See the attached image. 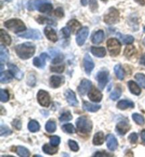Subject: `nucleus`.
<instances>
[{
    "label": "nucleus",
    "instance_id": "1",
    "mask_svg": "<svg viewBox=\"0 0 145 157\" xmlns=\"http://www.w3.org/2000/svg\"><path fill=\"white\" fill-rule=\"evenodd\" d=\"M15 50L17 55L21 59H28L33 57L36 51V48L31 43H25L18 45Z\"/></svg>",
    "mask_w": 145,
    "mask_h": 157
},
{
    "label": "nucleus",
    "instance_id": "2",
    "mask_svg": "<svg viewBox=\"0 0 145 157\" xmlns=\"http://www.w3.org/2000/svg\"><path fill=\"white\" fill-rule=\"evenodd\" d=\"M30 9H37L42 13H49L52 11V5L48 0H34L29 3Z\"/></svg>",
    "mask_w": 145,
    "mask_h": 157
},
{
    "label": "nucleus",
    "instance_id": "3",
    "mask_svg": "<svg viewBox=\"0 0 145 157\" xmlns=\"http://www.w3.org/2000/svg\"><path fill=\"white\" fill-rule=\"evenodd\" d=\"M4 26L6 29L13 31V33H19L26 31V27L24 24V22L20 19L17 18H13V19L9 20L4 23Z\"/></svg>",
    "mask_w": 145,
    "mask_h": 157
},
{
    "label": "nucleus",
    "instance_id": "4",
    "mask_svg": "<svg viewBox=\"0 0 145 157\" xmlns=\"http://www.w3.org/2000/svg\"><path fill=\"white\" fill-rule=\"evenodd\" d=\"M77 130L82 133H89L92 130V122L85 116L79 117L76 122Z\"/></svg>",
    "mask_w": 145,
    "mask_h": 157
},
{
    "label": "nucleus",
    "instance_id": "5",
    "mask_svg": "<svg viewBox=\"0 0 145 157\" xmlns=\"http://www.w3.org/2000/svg\"><path fill=\"white\" fill-rule=\"evenodd\" d=\"M108 50L111 56H117L120 54L121 50V45L116 38H110L107 41Z\"/></svg>",
    "mask_w": 145,
    "mask_h": 157
},
{
    "label": "nucleus",
    "instance_id": "6",
    "mask_svg": "<svg viewBox=\"0 0 145 157\" xmlns=\"http://www.w3.org/2000/svg\"><path fill=\"white\" fill-rule=\"evenodd\" d=\"M119 16V11L116 9L111 7L109 9V11L105 15L104 21L109 25L116 24L118 21Z\"/></svg>",
    "mask_w": 145,
    "mask_h": 157
},
{
    "label": "nucleus",
    "instance_id": "7",
    "mask_svg": "<svg viewBox=\"0 0 145 157\" xmlns=\"http://www.w3.org/2000/svg\"><path fill=\"white\" fill-rule=\"evenodd\" d=\"M37 99L38 103L43 107H48L50 103V97L47 91L40 90L37 94Z\"/></svg>",
    "mask_w": 145,
    "mask_h": 157
},
{
    "label": "nucleus",
    "instance_id": "8",
    "mask_svg": "<svg viewBox=\"0 0 145 157\" xmlns=\"http://www.w3.org/2000/svg\"><path fill=\"white\" fill-rule=\"evenodd\" d=\"M89 36V29L87 27H83L79 30L76 37V41L78 45L82 46L84 44L85 41L88 38Z\"/></svg>",
    "mask_w": 145,
    "mask_h": 157
},
{
    "label": "nucleus",
    "instance_id": "9",
    "mask_svg": "<svg viewBox=\"0 0 145 157\" xmlns=\"http://www.w3.org/2000/svg\"><path fill=\"white\" fill-rule=\"evenodd\" d=\"M96 79L98 81V86L101 89H103L109 82V71L103 70L99 71L96 75Z\"/></svg>",
    "mask_w": 145,
    "mask_h": 157
},
{
    "label": "nucleus",
    "instance_id": "10",
    "mask_svg": "<svg viewBox=\"0 0 145 157\" xmlns=\"http://www.w3.org/2000/svg\"><path fill=\"white\" fill-rule=\"evenodd\" d=\"M19 37L26 39H32V40H40L42 38L40 32L37 29H30L26 33L19 34Z\"/></svg>",
    "mask_w": 145,
    "mask_h": 157
},
{
    "label": "nucleus",
    "instance_id": "11",
    "mask_svg": "<svg viewBox=\"0 0 145 157\" xmlns=\"http://www.w3.org/2000/svg\"><path fill=\"white\" fill-rule=\"evenodd\" d=\"M64 96H65V98L67 102L69 103V105L71 106H75L78 105V102L77 97H76V94H74V92L72 91L71 89H67L64 93Z\"/></svg>",
    "mask_w": 145,
    "mask_h": 157
},
{
    "label": "nucleus",
    "instance_id": "12",
    "mask_svg": "<svg viewBox=\"0 0 145 157\" xmlns=\"http://www.w3.org/2000/svg\"><path fill=\"white\" fill-rule=\"evenodd\" d=\"M88 96L91 101L95 103L100 102V101L102 100L103 98V95L101 93V91H98L97 89H96V88L94 87L89 90Z\"/></svg>",
    "mask_w": 145,
    "mask_h": 157
},
{
    "label": "nucleus",
    "instance_id": "13",
    "mask_svg": "<svg viewBox=\"0 0 145 157\" xmlns=\"http://www.w3.org/2000/svg\"><path fill=\"white\" fill-rule=\"evenodd\" d=\"M84 70L87 75H91V73L93 71L94 68V63L93 61L92 60L91 57L89 54H86L84 56Z\"/></svg>",
    "mask_w": 145,
    "mask_h": 157
},
{
    "label": "nucleus",
    "instance_id": "14",
    "mask_svg": "<svg viewBox=\"0 0 145 157\" xmlns=\"http://www.w3.org/2000/svg\"><path fill=\"white\" fill-rule=\"evenodd\" d=\"M91 82L88 79H83L78 87V91L81 95L84 96L91 89Z\"/></svg>",
    "mask_w": 145,
    "mask_h": 157
},
{
    "label": "nucleus",
    "instance_id": "15",
    "mask_svg": "<svg viewBox=\"0 0 145 157\" xmlns=\"http://www.w3.org/2000/svg\"><path fill=\"white\" fill-rule=\"evenodd\" d=\"M106 142H107V147L110 151H115L118 148V143L117 141L116 137L112 134H109L106 137Z\"/></svg>",
    "mask_w": 145,
    "mask_h": 157
},
{
    "label": "nucleus",
    "instance_id": "16",
    "mask_svg": "<svg viewBox=\"0 0 145 157\" xmlns=\"http://www.w3.org/2000/svg\"><path fill=\"white\" fill-rule=\"evenodd\" d=\"M48 57V56L46 53H42L40 55V57H36L33 59V65H35L38 68H43L45 65L46 60H47Z\"/></svg>",
    "mask_w": 145,
    "mask_h": 157
},
{
    "label": "nucleus",
    "instance_id": "17",
    "mask_svg": "<svg viewBox=\"0 0 145 157\" xmlns=\"http://www.w3.org/2000/svg\"><path fill=\"white\" fill-rule=\"evenodd\" d=\"M8 68L9 71H11V73L12 74L13 77H14L17 79L21 80L24 77V73L19 70V68L17 66H16L13 64H8Z\"/></svg>",
    "mask_w": 145,
    "mask_h": 157
},
{
    "label": "nucleus",
    "instance_id": "18",
    "mask_svg": "<svg viewBox=\"0 0 145 157\" xmlns=\"http://www.w3.org/2000/svg\"><path fill=\"white\" fill-rule=\"evenodd\" d=\"M130 128L131 127L128 124V122L125 121H121L117 124L116 130L119 135H124L130 130Z\"/></svg>",
    "mask_w": 145,
    "mask_h": 157
},
{
    "label": "nucleus",
    "instance_id": "19",
    "mask_svg": "<svg viewBox=\"0 0 145 157\" xmlns=\"http://www.w3.org/2000/svg\"><path fill=\"white\" fill-rule=\"evenodd\" d=\"M44 33L48 40L52 41V42L55 43L57 41V36L56 32H55V30L52 29L51 27H45V29H44Z\"/></svg>",
    "mask_w": 145,
    "mask_h": 157
},
{
    "label": "nucleus",
    "instance_id": "20",
    "mask_svg": "<svg viewBox=\"0 0 145 157\" xmlns=\"http://www.w3.org/2000/svg\"><path fill=\"white\" fill-rule=\"evenodd\" d=\"M135 107V103L130 100H121L117 104V108L120 110H126L127 108H132Z\"/></svg>",
    "mask_w": 145,
    "mask_h": 157
},
{
    "label": "nucleus",
    "instance_id": "21",
    "mask_svg": "<svg viewBox=\"0 0 145 157\" xmlns=\"http://www.w3.org/2000/svg\"><path fill=\"white\" fill-rule=\"evenodd\" d=\"M64 78L59 76H52L50 78V84L52 88H58L63 84Z\"/></svg>",
    "mask_w": 145,
    "mask_h": 157
},
{
    "label": "nucleus",
    "instance_id": "22",
    "mask_svg": "<svg viewBox=\"0 0 145 157\" xmlns=\"http://www.w3.org/2000/svg\"><path fill=\"white\" fill-rule=\"evenodd\" d=\"M129 90H130V92L132 94H134V95L139 96L140 94H141V89H140L139 86L133 81H130L128 83Z\"/></svg>",
    "mask_w": 145,
    "mask_h": 157
},
{
    "label": "nucleus",
    "instance_id": "23",
    "mask_svg": "<svg viewBox=\"0 0 145 157\" xmlns=\"http://www.w3.org/2000/svg\"><path fill=\"white\" fill-rule=\"evenodd\" d=\"M101 106L100 105H95V104H91V103L86 102L85 101L83 103V109L84 110H86L88 112H91L94 113L98 111V110L100 109Z\"/></svg>",
    "mask_w": 145,
    "mask_h": 157
},
{
    "label": "nucleus",
    "instance_id": "24",
    "mask_svg": "<svg viewBox=\"0 0 145 157\" xmlns=\"http://www.w3.org/2000/svg\"><path fill=\"white\" fill-rule=\"evenodd\" d=\"M91 51L94 56L97 57H103L106 54L105 49L103 47H92Z\"/></svg>",
    "mask_w": 145,
    "mask_h": 157
},
{
    "label": "nucleus",
    "instance_id": "25",
    "mask_svg": "<svg viewBox=\"0 0 145 157\" xmlns=\"http://www.w3.org/2000/svg\"><path fill=\"white\" fill-rule=\"evenodd\" d=\"M12 75L10 71H2L0 75V82L2 84H8L12 80Z\"/></svg>",
    "mask_w": 145,
    "mask_h": 157
},
{
    "label": "nucleus",
    "instance_id": "26",
    "mask_svg": "<svg viewBox=\"0 0 145 157\" xmlns=\"http://www.w3.org/2000/svg\"><path fill=\"white\" fill-rule=\"evenodd\" d=\"M104 40V32L102 30H99L94 33L92 37V42L94 44H99Z\"/></svg>",
    "mask_w": 145,
    "mask_h": 157
},
{
    "label": "nucleus",
    "instance_id": "27",
    "mask_svg": "<svg viewBox=\"0 0 145 157\" xmlns=\"http://www.w3.org/2000/svg\"><path fill=\"white\" fill-rule=\"evenodd\" d=\"M9 55L8 50L4 45H1L0 46V60H1V62L2 63L6 62L9 60Z\"/></svg>",
    "mask_w": 145,
    "mask_h": 157
},
{
    "label": "nucleus",
    "instance_id": "28",
    "mask_svg": "<svg viewBox=\"0 0 145 157\" xmlns=\"http://www.w3.org/2000/svg\"><path fill=\"white\" fill-rule=\"evenodd\" d=\"M103 142H104V134H103L102 132H98L96 133L93 137V144L99 146V145L103 144Z\"/></svg>",
    "mask_w": 145,
    "mask_h": 157
},
{
    "label": "nucleus",
    "instance_id": "29",
    "mask_svg": "<svg viewBox=\"0 0 145 157\" xmlns=\"http://www.w3.org/2000/svg\"><path fill=\"white\" fill-rule=\"evenodd\" d=\"M43 151L44 153L48 154V155H53L57 152V149L55 148L54 146H50V145L46 144L43 147Z\"/></svg>",
    "mask_w": 145,
    "mask_h": 157
},
{
    "label": "nucleus",
    "instance_id": "30",
    "mask_svg": "<svg viewBox=\"0 0 145 157\" xmlns=\"http://www.w3.org/2000/svg\"><path fill=\"white\" fill-rule=\"evenodd\" d=\"M114 71L116 73V77H118L120 80H123L124 77H125V71H124L123 67H122L120 64H117L115 66Z\"/></svg>",
    "mask_w": 145,
    "mask_h": 157
},
{
    "label": "nucleus",
    "instance_id": "31",
    "mask_svg": "<svg viewBox=\"0 0 145 157\" xmlns=\"http://www.w3.org/2000/svg\"><path fill=\"white\" fill-rule=\"evenodd\" d=\"M1 41L2 43L6 45H9L11 43V38L10 36L3 29H1Z\"/></svg>",
    "mask_w": 145,
    "mask_h": 157
},
{
    "label": "nucleus",
    "instance_id": "32",
    "mask_svg": "<svg viewBox=\"0 0 145 157\" xmlns=\"http://www.w3.org/2000/svg\"><path fill=\"white\" fill-rule=\"evenodd\" d=\"M118 36L119 37L120 40L124 44L129 45V44H131L134 42L135 39L132 36H129V35L125 36L121 33H118Z\"/></svg>",
    "mask_w": 145,
    "mask_h": 157
},
{
    "label": "nucleus",
    "instance_id": "33",
    "mask_svg": "<svg viewBox=\"0 0 145 157\" xmlns=\"http://www.w3.org/2000/svg\"><path fill=\"white\" fill-rule=\"evenodd\" d=\"M28 128L31 132H37L40 130V124L36 121H31L28 124Z\"/></svg>",
    "mask_w": 145,
    "mask_h": 157
},
{
    "label": "nucleus",
    "instance_id": "34",
    "mask_svg": "<svg viewBox=\"0 0 145 157\" xmlns=\"http://www.w3.org/2000/svg\"><path fill=\"white\" fill-rule=\"evenodd\" d=\"M67 26L70 28L72 33H75L76 31L79 30V28L81 27V24L79 22H78L76 20H71L67 24Z\"/></svg>",
    "mask_w": 145,
    "mask_h": 157
},
{
    "label": "nucleus",
    "instance_id": "35",
    "mask_svg": "<svg viewBox=\"0 0 145 157\" xmlns=\"http://www.w3.org/2000/svg\"><path fill=\"white\" fill-rule=\"evenodd\" d=\"M17 153L18 156L22 157H28L30 156V151L26 147L22 146H18L17 148Z\"/></svg>",
    "mask_w": 145,
    "mask_h": 157
},
{
    "label": "nucleus",
    "instance_id": "36",
    "mask_svg": "<svg viewBox=\"0 0 145 157\" xmlns=\"http://www.w3.org/2000/svg\"><path fill=\"white\" fill-rule=\"evenodd\" d=\"M57 129L56 122L52 121H49L47 122L45 124V130L48 132H54Z\"/></svg>",
    "mask_w": 145,
    "mask_h": 157
},
{
    "label": "nucleus",
    "instance_id": "37",
    "mask_svg": "<svg viewBox=\"0 0 145 157\" xmlns=\"http://www.w3.org/2000/svg\"><path fill=\"white\" fill-rule=\"evenodd\" d=\"M132 119L137 124H139V125H143L145 123L144 117L142 115L138 114V113H134L132 115Z\"/></svg>",
    "mask_w": 145,
    "mask_h": 157
},
{
    "label": "nucleus",
    "instance_id": "38",
    "mask_svg": "<svg viewBox=\"0 0 145 157\" xmlns=\"http://www.w3.org/2000/svg\"><path fill=\"white\" fill-rule=\"evenodd\" d=\"M122 94V90L120 88H116L110 94V98L113 101H116L120 97Z\"/></svg>",
    "mask_w": 145,
    "mask_h": 157
},
{
    "label": "nucleus",
    "instance_id": "39",
    "mask_svg": "<svg viewBox=\"0 0 145 157\" xmlns=\"http://www.w3.org/2000/svg\"><path fill=\"white\" fill-rule=\"evenodd\" d=\"M11 134H12V131H11L10 129H9L6 125H1V128H0V136L1 137H4V136H9Z\"/></svg>",
    "mask_w": 145,
    "mask_h": 157
},
{
    "label": "nucleus",
    "instance_id": "40",
    "mask_svg": "<svg viewBox=\"0 0 145 157\" xmlns=\"http://www.w3.org/2000/svg\"><path fill=\"white\" fill-rule=\"evenodd\" d=\"M135 78H136V80L140 84V86L145 89V75H143V74L138 73L135 75Z\"/></svg>",
    "mask_w": 145,
    "mask_h": 157
},
{
    "label": "nucleus",
    "instance_id": "41",
    "mask_svg": "<svg viewBox=\"0 0 145 157\" xmlns=\"http://www.w3.org/2000/svg\"><path fill=\"white\" fill-rule=\"evenodd\" d=\"M135 52H136V49H135L134 46H128V47L125 48V52H124V55L129 58V57H132L133 55L135 54Z\"/></svg>",
    "mask_w": 145,
    "mask_h": 157
},
{
    "label": "nucleus",
    "instance_id": "42",
    "mask_svg": "<svg viewBox=\"0 0 145 157\" xmlns=\"http://www.w3.org/2000/svg\"><path fill=\"white\" fill-rule=\"evenodd\" d=\"M62 129L64 132L72 134L75 132V128L72 124H65L62 127Z\"/></svg>",
    "mask_w": 145,
    "mask_h": 157
},
{
    "label": "nucleus",
    "instance_id": "43",
    "mask_svg": "<svg viewBox=\"0 0 145 157\" xmlns=\"http://www.w3.org/2000/svg\"><path fill=\"white\" fill-rule=\"evenodd\" d=\"M0 99L2 102H7L9 99V92L6 90L1 89L0 90Z\"/></svg>",
    "mask_w": 145,
    "mask_h": 157
},
{
    "label": "nucleus",
    "instance_id": "44",
    "mask_svg": "<svg viewBox=\"0 0 145 157\" xmlns=\"http://www.w3.org/2000/svg\"><path fill=\"white\" fill-rule=\"evenodd\" d=\"M72 119V115H71L70 112H65L61 115V116L59 117V121L60 122H66V121H70Z\"/></svg>",
    "mask_w": 145,
    "mask_h": 157
},
{
    "label": "nucleus",
    "instance_id": "45",
    "mask_svg": "<svg viewBox=\"0 0 145 157\" xmlns=\"http://www.w3.org/2000/svg\"><path fill=\"white\" fill-rule=\"evenodd\" d=\"M69 147H70V148L71 149V150L73 151H79V145H78V144L77 142H75V141L74 140H69Z\"/></svg>",
    "mask_w": 145,
    "mask_h": 157
},
{
    "label": "nucleus",
    "instance_id": "46",
    "mask_svg": "<svg viewBox=\"0 0 145 157\" xmlns=\"http://www.w3.org/2000/svg\"><path fill=\"white\" fill-rule=\"evenodd\" d=\"M60 143V138L58 136H52L50 138V144L54 147L58 146Z\"/></svg>",
    "mask_w": 145,
    "mask_h": 157
},
{
    "label": "nucleus",
    "instance_id": "47",
    "mask_svg": "<svg viewBox=\"0 0 145 157\" xmlns=\"http://www.w3.org/2000/svg\"><path fill=\"white\" fill-rule=\"evenodd\" d=\"M64 70V65H57V66L51 67H50V70L53 71V72H57V73L63 72Z\"/></svg>",
    "mask_w": 145,
    "mask_h": 157
},
{
    "label": "nucleus",
    "instance_id": "48",
    "mask_svg": "<svg viewBox=\"0 0 145 157\" xmlns=\"http://www.w3.org/2000/svg\"><path fill=\"white\" fill-rule=\"evenodd\" d=\"M62 32H63V36L65 37V38H69L70 36V33H72V31H71L70 28H69L68 26H67L62 29Z\"/></svg>",
    "mask_w": 145,
    "mask_h": 157
},
{
    "label": "nucleus",
    "instance_id": "49",
    "mask_svg": "<svg viewBox=\"0 0 145 157\" xmlns=\"http://www.w3.org/2000/svg\"><path fill=\"white\" fill-rule=\"evenodd\" d=\"M64 59V56L63 55H59L57 57H55V58L52 59V64H59L61 62H63Z\"/></svg>",
    "mask_w": 145,
    "mask_h": 157
},
{
    "label": "nucleus",
    "instance_id": "50",
    "mask_svg": "<svg viewBox=\"0 0 145 157\" xmlns=\"http://www.w3.org/2000/svg\"><path fill=\"white\" fill-rule=\"evenodd\" d=\"M137 139L138 137L136 133H132L130 136H129V141H130L132 144H135V143H136Z\"/></svg>",
    "mask_w": 145,
    "mask_h": 157
},
{
    "label": "nucleus",
    "instance_id": "51",
    "mask_svg": "<svg viewBox=\"0 0 145 157\" xmlns=\"http://www.w3.org/2000/svg\"><path fill=\"white\" fill-rule=\"evenodd\" d=\"M55 15L57 17H59V18H61L63 17L64 16V11H63V9H62L61 7H58L57 8L56 10L55 11Z\"/></svg>",
    "mask_w": 145,
    "mask_h": 157
},
{
    "label": "nucleus",
    "instance_id": "52",
    "mask_svg": "<svg viewBox=\"0 0 145 157\" xmlns=\"http://www.w3.org/2000/svg\"><path fill=\"white\" fill-rule=\"evenodd\" d=\"M90 9L92 11H96L98 9V4L96 0H91L90 2Z\"/></svg>",
    "mask_w": 145,
    "mask_h": 157
},
{
    "label": "nucleus",
    "instance_id": "53",
    "mask_svg": "<svg viewBox=\"0 0 145 157\" xmlns=\"http://www.w3.org/2000/svg\"><path fill=\"white\" fill-rule=\"evenodd\" d=\"M40 19H38L37 21L40 23V24H44V23H47V24H50V23H54L52 20H49L48 18H44V17H40L39 18Z\"/></svg>",
    "mask_w": 145,
    "mask_h": 157
},
{
    "label": "nucleus",
    "instance_id": "54",
    "mask_svg": "<svg viewBox=\"0 0 145 157\" xmlns=\"http://www.w3.org/2000/svg\"><path fill=\"white\" fill-rule=\"evenodd\" d=\"M13 125L14 126V128L17 130H20L21 128V122L18 120H14L13 122Z\"/></svg>",
    "mask_w": 145,
    "mask_h": 157
},
{
    "label": "nucleus",
    "instance_id": "55",
    "mask_svg": "<svg viewBox=\"0 0 145 157\" xmlns=\"http://www.w3.org/2000/svg\"><path fill=\"white\" fill-rule=\"evenodd\" d=\"M93 156H112V155H110L109 154H107L106 152H101V151H98V152H96V153L94 154Z\"/></svg>",
    "mask_w": 145,
    "mask_h": 157
},
{
    "label": "nucleus",
    "instance_id": "56",
    "mask_svg": "<svg viewBox=\"0 0 145 157\" xmlns=\"http://www.w3.org/2000/svg\"><path fill=\"white\" fill-rule=\"evenodd\" d=\"M141 137H142V140L145 144V130H143L141 133Z\"/></svg>",
    "mask_w": 145,
    "mask_h": 157
},
{
    "label": "nucleus",
    "instance_id": "57",
    "mask_svg": "<svg viewBox=\"0 0 145 157\" xmlns=\"http://www.w3.org/2000/svg\"><path fill=\"white\" fill-rule=\"evenodd\" d=\"M138 3L142 4V5H144L145 4V0H135Z\"/></svg>",
    "mask_w": 145,
    "mask_h": 157
},
{
    "label": "nucleus",
    "instance_id": "58",
    "mask_svg": "<svg viewBox=\"0 0 145 157\" xmlns=\"http://www.w3.org/2000/svg\"><path fill=\"white\" fill-rule=\"evenodd\" d=\"M82 4L83 6L87 5V3H88V0H81Z\"/></svg>",
    "mask_w": 145,
    "mask_h": 157
},
{
    "label": "nucleus",
    "instance_id": "59",
    "mask_svg": "<svg viewBox=\"0 0 145 157\" xmlns=\"http://www.w3.org/2000/svg\"><path fill=\"white\" fill-rule=\"evenodd\" d=\"M143 43H144V45H145V38H144V40H143Z\"/></svg>",
    "mask_w": 145,
    "mask_h": 157
},
{
    "label": "nucleus",
    "instance_id": "60",
    "mask_svg": "<svg viewBox=\"0 0 145 157\" xmlns=\"http://www.w3.org/2000/svg\"><path fill=\"white\" fill-rule=\"evenodd\" d=\"M102 1H103V2H107L108 0H102Z\"/></svg>",
    "mask_w": 145,
    "mask_h": 157
}]
</instances>
